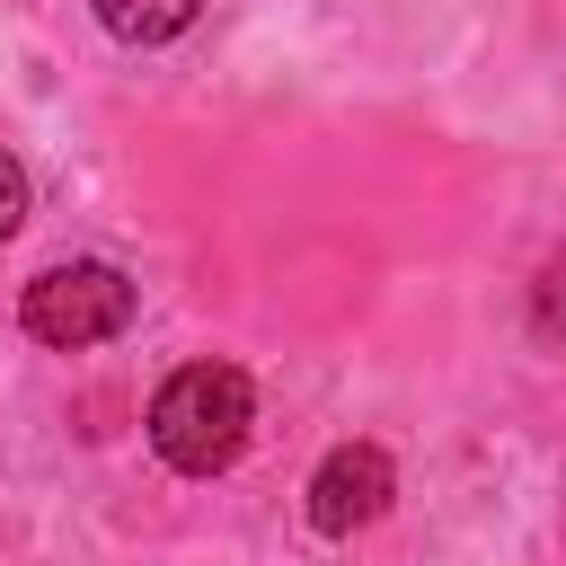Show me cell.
<instances>
[{
	"instance_id": "6da1fadb",
	"label": "cell",
	"mask_w": 566,
	"mask_h": 566,
	"mask_svg": "<svg viewBox=\"0 0 566 566\" xmlns=\"http://www.w3.org/2000/svg\"><path fill=\"white\" fill-rule=\"evenodd\" d=\"M248 424H256V398H248V371L230 363H186L150 398V451L177 478H221L248 451Z\"/></svg>"
},
{
	"instance_id": "7a4b0ae2",
	"label": "cell",
	"mask_w": 566,
	"mask_h": 566,
	"mask_svg": "<svg viewBox=\"0 0 566 566\" xmlns=\"http://www.w3.org/2000/svg\"><path fill=\"white\" fill-rule=\"evenodd\" d=\"M124 327H133V283H124L115 265H97V256L44 265V274L27 283V336L53 345V354L106 345V336H124Z\"/></svg>"
},
{
	"instance_id": "3957f363",
	"label": "cell",
	"mask_w": 566,
	"mask_h": 566,
	"mask_svg": "<svg viewBox=\"0 0 566 566\" xmlns=\"http://www.w3.org/2000/svg\"><path fill=\"white\" fill-rule=\"evenodd\" d=\"M389 495H398L389 451H380V442H336V451L318 460V478H310V522H318L327 539H354L363 522L389 513Z\"/></svg>"
},
{
	"instance_id": "277c9868",
	"label": "cell",
	"mask_w": 566,
	"mask_h": 566,
	"mask_svg": "<svg viewBox=\"0 0 566 566\" xmlns=\"http://www.w3.org/2000/svg\"><path fill=\"white\" fill-rule=\"evenodd\" d=\"M195 9H203V0H97L106 35H124V44H168V35L195 27Z\"/></svg>"
},
{
	"instance_id": "5b68a950",
	"label": "cell",
	"mask_w": 566,
	"mask_h": 566,
	"mask_svg": "<svg viewBox=\"0 0 566 566\" xmlns=\"http://www.w3.org/2000/svg\"><path fill=\"white\" fill-rule=\"evenodd\" d=\"M531 327H539L548 345H566V256L539 265V283H531Z\"/></svg>"
},
{
	"instance_id": "8992f818",
	"label": "cell",
	"mask_w": 566,
	"mask_h": 566,
	"mask_svg": "<svg viewBox=\"0 0 566 566\" xmlns=\"http://www.w3.org/2000/svg\"><path fill=\"white\" fill-rule=\"evenodd\" d=\"M18 221H27V168H18L9 150H0V239H9Z\"/></svg>"
}]
</instances>
